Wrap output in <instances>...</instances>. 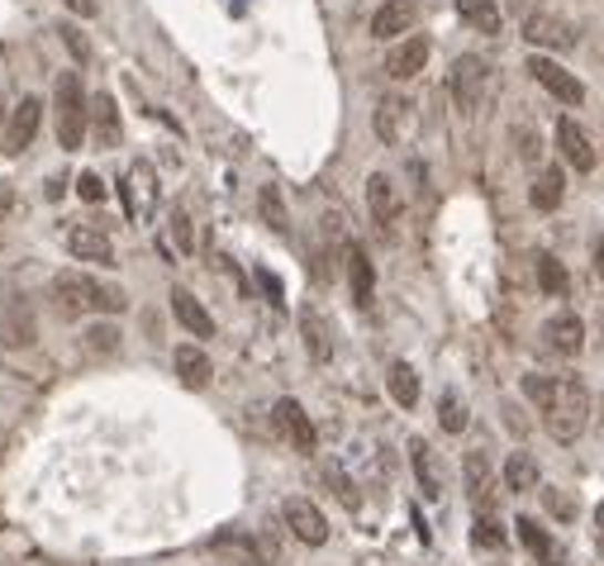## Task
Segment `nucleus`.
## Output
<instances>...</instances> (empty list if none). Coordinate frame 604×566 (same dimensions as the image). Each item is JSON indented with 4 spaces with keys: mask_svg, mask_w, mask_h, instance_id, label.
<instances>
[{
    "mask_svg": "<svg viewBox=\"0 0 604 566\" xmlns=\"http://www.w3.org/2000/svg\"><path fill=\"white\" fill-rule=\"evenodd\" d=\"M591 390H585V381H576V376H558V386H552L548 405L538 415H543V429L558 438V443H576V438L585 433V423H591Z\"/></svg>",
    "mask_w": 604,
    "mask_h": 566,
    "instance_id": "nucleus-1",
    "label": "nucleus"
},
{
    "mask_svg": "<svg viewBox=\"0 0 604 566\" xmlns=\"http://www.w3.org/2000/svg\"><path fill=\"white\" fill-rule=\"evenodd\" d=\"M53 295H58V310L67 314H119L129 305V295L119 286H105V281H95L86 272H58L53 276Z\"/></svg>",
    "mask_w": 604,
    "mask_h": 566,
    "instance_id": "nucleus-2",
    "label": "nucleus"
},
{
    "mask_svg": "<svg viewBox=\"0 0 604 566\" xmlns=\"http://www.w3.org/2000/svg\"><path fill=\"white\" fill-rule=\"evenodd\" d=\"M53 115H58V148L76 153L86 144V124H91V105H86V91H82V76H76V72L58 76Z\"/></svg>",
    "mask_w": 604,
    "mask_h": 566,
    "instance_id": "nucleus-3",
    "label": "nucleus"
},
{
    "mask_svg": "<svg viewBox=\"0 0 604 566\" xmlns=\"http://www.w3.org/2000/svg\"><path fill=\"white\" fill-rule=\"evenodd\" d=\"M448 91H452V105L462 109V115H476V109L486 105V91H490V62L476 57V53H462L452 62Z\"/></svg>",
    "mask_w": 604,
    "mask_h": 566,
    "instance_id": "nucleus-4",
    "label": "nucleus"
},
{
    "mask_svg": "<svg viewBox=\"0 0 604 566\" xmlns=\"http://www.w3.org/2000/svg\"><path fill=\"white\" fill-rule=\"evenodd\" d=\"M529 76H533V82L548 91L552 101H562V105H581V101H585V86L576 82V72H566L558 57L533 53V57H529Z\"/></svg>",
    "mask_w": 604,
    "mask_h": 566,
    "instance_id": "nucleus-5",
    "label": "nucleus"
},
{
    "mask_svg": "<svg viewBox=\"0 0 604 566\" xmlns=\"http://www.w3.org/2000/svg\"><path fill=\"white\" fill-rule=\"evenodd\" d=\"M281 518H285V528H291L300 543H310V547H324L329 543V518H324V510L314 505V500L291 495L281 505Z\"/></svg>",
    "mask_w": 604,
    "mask_h": 566,
    "instance_id": "nucleus-6",
    "label": "nucleus"
},
{
    "mask_svg": "<svg viewBox=\"0 0 604 566\" xmlns=\"http://www.w3.org/2000/svg\"><path fill=\"white\" fill-rule=\"evenodd\" d=\"M210 553L219 562H229V566H267V557H272V547L258 543L252 533H238V528H225V533H215L210 543Z\"/></svg>",
    "mask_w": 604,
    "mask_h": 566,
    "instance_id": "nucleus-7",
    "label": "nucleus"
},
{
    "mask_svg": "<svg viewBox=\"0 0 604 566\" xmlns=\"http://www.w3.org/2000/svg\"><path fill=\"white\" fill-rule=\"evenodd\" d=\"M543 348L552 353V357H581V348H585V324H581V314L576 310H558L552 319L543 324Z\"/></svg>",
    "mask_w": 604,
    "mask_h": 566,
    "instance_id": "nucleus-8",
    "label": "nucleus"
},
{
    "mask_svg": "<svg viewBox=\"0 0 604 566\" xmlns=\"http://www.w3.org/2000/svg\"><path fill=\"white\" fill-rule=\"evenodd\" d=\"M514 528H519V543H523V553H529L538 566H566V547L552 538V533L538 524L533 514H519L514 518Z\"/></svg>",
    "mask_w": 604,
    "mask_h": 566,
    "instance_id": "nucleus-9",
    "label": "nucleus"
},
{
    "mask_svg": "<svg viewBox=\"0 0 604 566\" xmlns=\"http://www.w3.org/2000/svg\"><path fill=\"white\" fill-rule=\"evenodd\" d=\"M428 53H434V43H428L424 34L400 39V43H395V49L386 53V76H390V82H415V76L428 67Z\"/></svg>",
    "mask_w": 604,
    "mask_h": 566,
    "instance_id": "nucleus-10",
    "label": "nucleus"
},
{
    "mask_svg": "<svg viewBox=\"0 0 604 566\" xmlns=\"http://www.w3.org/2000/svg\"><path fill=\"white\" fill-rule=\"evenodd\" d=\"M523 39L538 43V49H552V53L576 49V29H571V24L562 20V14H552V10L529 14V24H523Z\"/></svg>",
    "mask_w": 604,
    "mask_h": 566,
    "instance_id": "nucleus-11",
    "label": "nucleus"
},
{
    "mask_svg": "<svg viewBox=\"0 0 604 566\" xmlns=\"http://www.w3.org/2000/svg\"><path fill=\"white\" fill-rule=\"evenodd\" d=\"M39 124H43V101H39V96H24L20 105L10 109V124H6V153H10V157H20L29 144H34Z\"/></svg>",
    "mask_w": 604,
    "mask_h": 566,
    "instance_id": "nucleus-12",
    "label": "nucleus"
},
{
    "mask_svg": "<svg viewBox=\"0 0 604 566\" xmlns=\"http://www.w3.org/2000/svg\"><path fill=\"white\" fill-rule=\"evenodd\" d=\"M67 253L76 262H101V266H115V243L101 224H72L67 229Z\"/></svg>",
    "mask_w": 604,
    "mask_h": 566,
    "instance_id": "nucleus-13",
    "label": "nucleus"
},
{
    "mask_svg": "<svg viewBox=\"0 0 604 566\" xmlns=\"http://www.w3.org/2000/svg\"><path fill=\"white\" fill-rule=\"evenodd\" d=\"M272 419H277V429H281V438L291 443L295 452H314V423H310V415H305V405L300 400H277V410H272Z\"/></svg>",
    "mask_w": 604,
    "mask_h": 566,
    "instance_id": "nucleus-14",
    "label": "nucleus"
},
{
    "mask_svg": "<svg viewBox=\"0 0 604 566\" xmlns=\"http://www.w3.org/2000/svg\"><path fill=\"white\" fill-rule=\"evenodd\" d=\"M409 119H415V105H409L405 96H381L376 115H372L376 138L381 144H400V138L409 134Z\"/></svg>",
    "mask_w": 604,
    "mask_h": 566,
    "instance_id": "nucleus-15",
    "label": "nucleus"
},
{
    "mask_svg": "<svg viewBox=\"0 0 604 566\" xmlns=\"http://www.w3.org/2000/svg\"><path fill=\"white\" fill-rule=\"evenodd\" d=\"M367 210H372L381 233H390L395 219H400V196H395V181L386 177V171H372L367 177Z\"/></svg>",
    "mask_w": 604,
    "mask_h": 566,
    "instance_id": "nucleus-16",
    "label": "nucleus"
},
{
    "mask_svg": "<svg viewBox=\"0 0 604 566\" xmlns=\"http://www.w3.org/2000/svg\"><path fill=\"white\" fill-rule=\"evenodd\" d=\"M300 338H305L310 361H329L333 357V324H329V314L320 305L300 310Z\"/></svg>",
    "mask_w": 604,
    "mask_h": 566,
    "instance_id": "nucleus-17",
    "label": "nucleus"
},
{
    "mask_svg": "<svg viewBox=\"0 0 604 566\" xmlns=\"http://www.w3.org/2000/svg\"><path fill=\"white\" fill-rule=\"evenodd\" d=\"M558 148H562V157L576 171H595V144H591V134H585L571 115L558 119Z\"/></svg>",
    "mask_w": 604,
    "mask_h": 566,
    "instance_id": "nucleus-18",
    "label": "nucleus"
},
{
    "mask_svg": "<svg viewBox=\"0 0 604 566\" xmlns=\"http://www.w3.org/2000/svg\"><path fill=\"white\" fill-rule=\"evenodd\" d=\"M467 495L476 514H490V500H496V471H490V458L486 452H467Z\"/></svg>",
    "mask_w": 604,
    "mask_h": 566,
    "instance_id": "nucleus-19",
    "label": "nucleus"
},
{
    "mask_svg": "<svg viewBox=\"0 0 604 566\" xmlns=\"http://www.w3.org/2000/svg\"><path fill=\"white\" fill-rule=\"evenodd\" d=\"M343 262H347V286H353V301L367 310L372 295H376V272H372V262H367V248H362V243H347V248H343Z\"/></svg>",
    "mask_w": 604,
    "mask_h": 566,
    "instance_id": "nucleus-20",
    "label": "nucleus"
},
{
    "mask_svg": "<svg viewBox=\"0 0 604 566\" xmlns=\"http://www.w3.org/2000/svg\"><path fill=\"white\" fill-rule=\"evenodd\" d=\"M415 29V6L409 0H386L376 14H372V39H405Z\"/></svg>",
    "mask_w": 604,
    "mask_h": 566,
    "instance_id": "nucleus-21",
    "label": "nucleus"
},
{
    "mask_svg": "<svg viewBox=\"0 0 604 566\" xmlns=\"http://www.w3.org/2000/svg\"><path fill=\"white\" fill-rule=\"evenodd\" d=\"M171 314H177V319H181L186 334H196V338H215V314L205 310V305H200V301H196V295H190L186 286L171 291Z\"/></svg>",
    "mask_w": 604,
    "mask_h": 566,
    "instance_id": "nucleus-22",
    "label": "nucleus"
},
{
    "mask_svg": "<svg viewBox=\"0 0 604 566\" xmlns=\"http://www.w3.org/2000/svg\"><path fill=\"white\" fill-rule=\"evenodd\" d=\"M171 367H177L186 390H205V386H210V376H215L210 357H205V348H196V343H181V348L171 353Z\"/></svg>",
    "mask_w": 604,
    "mask_h": 566,
    "instance_id": "nucleus-23",
    "label": "nucleus"
},
{
    "mask_svg": "<svg viewBox=\"0 0 604 566\" xmlns=\"http://www.w3.org/2000/svg\"><path fill=\"white\" fill-rule=\"evenodd\" d=\"M500 476H504V491H510V495H529V491H538L543 471H538L533 452H510V458H504V467H500Z\"/></svg>",
    "mask_w": 604,
    "mask_h": 566,
    "instance_id": "nucleus-24",
    "label": "nucleus"
},
{
    "mask_svg": "<svg viewBox=\"0 0 604 566\" xmlns=\"http://www.w3.org/2000/svg\"><path fill=\"white\" fill-rule=\"evenodd\" d=\"M529 200H533V210H558L562 200H566V171L562 167H538V177L529 186Z\"/></svg>",
    "mask_w": 604,
    "mask_h": 566,
    "instance_id": "nucleus-25",
    "label": "nucleus"
},
{
    "mask_svg": "<svg viewBox=\"0 0 604 566\" xmlns=\"http://www.w3.org/2000/svg\"><path fill=\"white\" fill-rule=\"evenodd\" d=\"M457 14H462V24L476 29V34H486V39H496L500 29H504V14L496 0H452Z\"/></svg>",
    "mask_w": 604,
    "mask_h": 566,
    "instance_id": "nucleus-26",
    "label": "nucleus"
},
{
    "mask_svg": "<svg viewBox=\"0 0 604 566\" xmlns=\"http://www.w3.org/2000/svg\"><path fill=\"white\" fill-rule=\"evenodd\" d=\"M409 467H415V476H419V491L428 500H438L442 495V471H438V458H434V448H428L424 438L409 443Z\"/></svg>",
    "mask_w": 604,
    "mask_h": 566,
    "instance_id": "nucleus-27",
    "label": "nucleus"
},
{
    "mask_svg": "<svg viewBox=\"0 0 604 566\" xmlns=\"http://www.w3.org/2000/svg\"><path fill=\"white\" fill-rule=\"evenodd\" d=\"M124 200H129V210H134L138 219L153 214V206H157V181H153V167H148V163L129 167V186H124Z\"/></svg>",
    "mask_w": 604,
    "mask_h": 566,
    "instance_id": "nucleus-28",
    "label": "nucleus"
},
{
    "mask_svg": "<svg viewBox=\"0 0 604 566\" xmlns=\"http://www.w3.org/2000/svg\"><path fill=\"white\" fill-rule=\"evenodd\" d=\"M91 129H95V144H101V148H115L119 138H124L115 96H95V105H91Z\"/></svg>",
    "mask_w": 604,
    "mask_h": 566,
    "instance_id": "nucleus-29",
    "label": "nucleus"
},
{
    "mask_svg": "<svg viewBox=\"0 0 604 566\" xmlns=\"http://www.w3.org/2000/svg\"><path fill=\"white\" fill-rule=\"evenodd\" d=\"M386 386H390V400L395 405H405V410H415V405H419V376H415L409 361H390Z\"/></svg>",
    "mask_w": 604,
    "mask_h": 566,
    "instance_id": "nucleus-30",
    "label": "nucleus"
},
{
    "mask_svg": "<svg viewBox=\"0 0 604 566\" xmlns=\"http://www.w3.org/2000/svg\"><path fill=\"white\" fill-rule=\"evenodd\" d=\"M533 272H538V291H548V295H558V301H566L571 276H566V266H562L558 258H552V253H538Z\"/></svg>",
    "mask_w": 604,
    "mask_h": 566,
    "instance_id": "nucleus-31",
    "label": "nucleus"
},
{
    "mask_svg": "<svg viewBox=\"0 0 604 566\" xmlns=\"http://www.w3.org/2000/svg\"><path fill=\"white\" fill-rule=\"evenodd\" d=\"M438 423H442V429H448V433H462V429H467V423H471V415H467V405H462V400H457V396H452V390H448V396H442V400H438Z\"/></svg>",
    "mask_w": 604,
    "mask_h": 566,
    "instance_id": "nucleus-32",
    "label": "nucleus"
},
{
    "mask_svg": "<svg viewBox=\"0 0 604 566\" xmlns=\"http://www.w3.org/2000/svg\"><path fill=\"white\" fill-rule=\"evenodd\" d=\"M476 547H490V553H500L504 547V528H500V518L496 514H476Z\"/></svg>",
    "mask_w": 604,
    "mask_h": 566,
    "instance_id": "nucleus-33",
    "label": "nucleus"
},
{
    "mask_svg": "<svg viewBox=\"0 0 604 566\" xmlns=\"http://www.w3.org/2000/svg\"><path fill=\"white\" fill-rule=\"evenodd\" d=\"M82 338H86L91 353H119V328L115 324H91Z\"/></svg>",
    "mask_w": 604,
    "mask_h": 566,
    "instance_id": "nucleus-34",
    "label": "nucleus"
},
{
    "mask_svg": "<svg viewBox=\"0 0 604 566\" xmlns=\"http://www.w3.org/2000/svg\"><path fill=\"white\" fill-rule=\"evenodd\" d=\"M262 214H267V224H272L277 233L291 229V219H285V206H281V191H277V186H262Z\"/></svg>",
    "mask_w": 604,
    "mask_h": 566,
    "instance_id": "nucleus-35",
    "label": "nucleus"
},
{
    "mask_svg": "<svg viewBox=\"0 0 604 566\" xmlns=\"http://www.w3.org/2000/svg\"><path fill=\"white\" fill-rule=\"evenodd\" d=\"M552 386H558V376H548V371H529V376H523V396H529V400L538 405V410L548 405Z\"/></svg>",
    "mask_w": 604,
    "mask_h": 566,
    "instance_id": "nucleus-36",
    "label": "nucleus"
},
{
    "mask_svg": "<svg viewBox=\"0 0 604 566\" xmlns=\"http://www.w3.org/2000/svg\"><path fill=\"white\" fill-rule=\"evenodd\" d=\"M171 243H177L181 253H196V229H190V219L181 210L171 214Z\"/></svg>",
    "mask_w": 604,
    "mask_h": 566,
    "instance_id": "nucleus-37",
    "label": "nucleus"
},
{
    "mask_svg": "<svg viewBox=\"0 0 604 566\" xmlns=\"http://www.w3.org/2000/svg\"><path fill=\"white\" fill-rule=\"evenodd\" d=\"M324 476H329V485H333V495H339V500H343V505H357V491H353V481H347V476H343V467H333V462H329V467H324Z\"/></svg>",
    "mask_w": 604,
    "mask_h": 566,
    "instance_id": "nucleus-38",
    "label": "nucleus"
},
{
    "mask_svg": "<svg viewBox=\"0 0 604 566\" xmlns=\"http://www.w3.org/2000/svg\"><path fill=\"white\" fill-rule=\"evenodd\" d=\"M58 34H62V43H67V49H72V57H76V62H86V57H91V43L82 39V29H76V24H62Z\"/></svg>",
    "mask_w": 604,
    "mask_h": 566,
    "instance_id": "nucleus-39",
    "label": "nucleus"
},
{
    "mask_svg": "<svg viewBox=\"0 0 604 566\" xmlns=\"http://www.w3.org/2000/svg\"><path fill=\"white\" fill-rule=\"evenodd\" d=\"M514 138H519V157L533 167V163H538V148H543V144H538V134H533V129H523V124H519Z\"/></svg>",
    "mask_w": 604,
    "mask_h": 566,
    "instance_id": "nucleus-40",
    "label": "nucleus"
},
{
    "mask_svg": "<svg viewBox=\"0 0 604 566\" xmlns=\"http://www.w3.org/2000/svg\"><path fill=\"white\" fill-rule=\"evenodd\" d=\"M6 334H10V338H6V343H10V348H24V343H34V324H29V319H24V324H14V319H6Z\"/></svg>",
    "mask_w": 604,
    "mask_h": 566,
    "instance_id": "nucleus-41",
    "label": "nucleus"
},
{
    "mask_svg": "<svg viewBox=\"0 0 604 566\" xmlns=\"http://www.w3.org/2000/svg\"><path fill=\"white\" fill-rule=\"evenodd\" d=\"M543 500H548V510L558 514V518H576V505H571V500H566L562 491H552V485H548V491H543Z\"/></svg>",
    "mask_w": 604,
    "mask_h": 566,
    "instance_id": "nucleus-42",
    "label": "nucleus"
},
{
    "mask_svg": "<svg viewBox=\"0 0 604 566\" xmlns=\"http://www.w3.org/2000/svg\"><path fill=\"white\" fill-rule=\"evenodd\" d=\"M76 191H82V200H101V196H105V186H101V177H95V171H82Z\"/></svg>",
    "mask_w": 604,
    "mask_h": 566,
    "instance_id": "nucleus-43",
    "label": "nucleus"
},
{
    "mask_svg": "<svg viewBox=\"0 0 604 566\" xmlns=\"http://www.w3.org/2000/svg\"><path fill=\"white\" fill-rule=\"evenodd\" d=\"M10 210H14V191H10V186H0V229H6Z\"/></svg>",
    "mask_w": 604,
    "mask_h": 566,
    "instance_id": "nucleus-44",
    "label": "nucleus"
},
{
    "mask_svg": "<svg viewBox=\"0 0 604 566\" xmlns=\"http://www.w3.org/2000/svg\"><path fill=\"white\" fill-rule=\"evenodd\" d=\"M67 10L82 14V20H91V14H95V0H67Z\"/></svg>",
    "mask_w": 604,
    "mask_h": 566,
    "instance_id": "nucleus-45",
    "label": "nucleus"
},
{
    "mask_svg": "<svg viewBox=\"0 0 604 566\" xmlns=\"http://www.w3.org/2000/svg\"><path fill=\"white\" fill-rule=\"evenodd\" d=\"M595 272L604 276V239H595Z\"/></svg>",
    "mask_w": 604,
    "mask_h": 566,
    "instance_id": "nucleus-46",
    "label": "nucleus"
},
{
    "mask_svg": "<svg viewBox=\"0 0 604 566\" xmlns=\"http://www.w3.org/2000/svg\"><path fill=\"white\" fill-rule=\"evenodd\" d=\"M595 533H604V500L595 505Z\"/></svg>",
    "mask_w": 604,
    "mask_h": 566,
    "instance_id": "nucleus-47",
    "label": "nucleus"
},
{
    "mask_svg": "<svg viewBox=\"0 0 604 566\" xmlns=\"http://www.w3.org/2000/svg\"><path fill=\"white\" fill-rule=\"evenodd\" d=\"M595 553H600V562H604V533H595Z\"/></svg>",
    "mask_w": 604,
    "mask_h": 566,
    "instance_id": "nucleus-48",
    "label": "nucleus"
},
{
    "mask_svg": "<svg viewBox=\"0 0 604 566\" xmlns=\"http://www.w3.org/2000/svg\"><path fill=\"white\" fill-rule=\"evenodd\" d=\"M0 119H6V86H0Z\"/></svg>",
    "mask_w": 604,
    "mask_h": 566,
    "instance_id": "nucleus-49",
    "label": "nucleus"
},
{
    "mask_svg": "<svg viewBox=\"0 0 604 566\" xmlns=\"http://www.w3.org/2000/svg\"><path fill=\"white\" fill-rule=\"evenodd\" d=\"M600 328H604V314H600Z\"/></svg>",
    "mask_w": 604,
    "mask_h": 566,
    "instance_id": "nucleus-50",
    "label": "nucleus"
}]
</instances>
